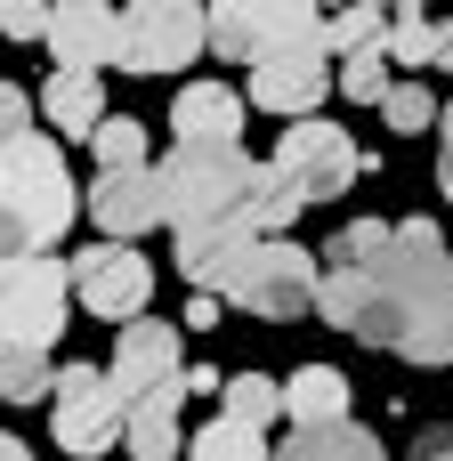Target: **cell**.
Returning <instances> with one entry per match:
<instances>
[{
  "instance_id": "cell-2",
  "label": "cell",
  "mask_w": 453,
  "mask_h": 461,
  "mask_svg": "<svg viewBox=\"0 0 453 461\" xmlns=\"http://www.w3.org/2000/svg\"><path fill=\"white\" fill-rule=\"evenodd\" d=\"M316 284H324V259L292 235H251L235 243L219 267H211V300L219 308H243V316H267V324H300L316 316Z\"/></svg>"
},
{
  "instance_id": "cell-27",
  "label": "cell",
  "mask_w": 453,
  "mask_h": 461,
  "mask_svg": "<svg viewBox=\"0 0 453 461\" xmlns=\"http://www.w3.org/2000/svg\"><path fill=\"white\" fill-rule=\"evenodd\" d=\"M381 122H389V130H405V138H413V130H430V122H438V97H430V81H389V97H381Z\"/></svg>"
},
{
  "instance_id": "cell-7",
  "label": "cell",
  "mask_w": 453,
  "mask_h": 461,
  "mask_svg": "<svg viewBox=\"0 0 453 461\" xmlns=\"http://www.w3.org/2000/svg\"><path fill=\"white\" fill-rule=\"evenodd\" d=\"M203 57V0H130L113 24L122 73H186Z\"/></svg>"
},
{
  "instance_id": "cell-22",
  "label": "cell",
  "mask_w": 453,
  "mask_h": 461,
  "mask_svg": "<svg viewBox=\"0 0 453 461\" xmlns=\"http://www.w3.org/2000/svg\"><path fill=\"white\" fill-rule=\"evenodd\" d=\"M430 41H438V24H430L421 8H389V32H381V57H389L397 73H430Z\"/></svg>"
},
{
  "instance_id": "cell-3",
  "label": "cell",
  "mask_w": 453,
  "mask_h": 461,
  "mask_svg": "<svg viewBox=\"0 0 453 461\" xmlns=\"http://www.w3.org/2000/svg\"><path fill=\"white\" fill-rule=\"evenodd\" d=\"M73 211H81V186H73V170H65V146H57L49 130L8 138V146H0V219H8L32 251H49V243H65Z\"/></svg>"
},
{
  "instance_id": "cell-15",
  "label": "cell",
  "mask_w": 453,
  "mask_h": 461,
  "mask_svg": "<svg viewBox=\"0 0 453 461\" xmlns=\"http://www.w3.org/2000/svg\"><path fill=\"white\" fill-rule=\"evenodd\" d=\"M243 89H227V81H186L178 97H170V130H178V146H243Z\"/></svg>"
},
{
  "instance_id": "cell-20",
  "label": "cell",
  "mask_w": 453,
  "mask_h": 461,
  "mask_svg": "<svg viewBox=\"0 0 453 461\" xmlns=\"http://www.w3.org/2000/svg\"><path fill=\"white\" fill-rule=\"evenodd\" d=\"M267 429H251V421H235V413H219V421H203L195 429V454L186 461H267Z\"/></svg>"
},
{
  "instance_id": "cell-26",
  "label": "cell",
  "mask_w": 453,
  "mask_h": 461,
  "mask_svg": "<svg viewBox=\"0 0 453 461\" xmlns=\"http://www.w3.org/2000/svg\"><path fill=\"white\" fill-rule=\"evenodd\" d=\"M89 146H97V162H105V170H138V162H146V122H130V113H105Z\"/></svg>"
},
{
  "instance_id": "cell-11",
  "label": "cell",
  "mask_w": 453,
  "mask_h": 461,
  "mask_svg": "<svg viewBox=\"0 0 453 461\" xmlns=\"http://www.w3.org/2000/svg\"><path fill=\"white\" fill-rule=\"evenodd\" d=\"M81 211L105 227V243H138V235H154V227H170V211H162V178L138 162V170H97V186L81 194Z\"/></svg>"
},
{
  "instance_id": "cell-33",
  "label": "cell",
  "mask_w": 453,
  "mask_h": 461,
  "mask_svg": "<svg viewBox=\"0 0 453 461\" xmlns=\"http://www.w3.org/2000/svg\"><path fill=\"white\" fill-rule=\"evenodd\" d=\"M211 389H227V373H219V365H195V373H186V397H211Z\"/></svg>"
},
{
  "instance_id": "cell-34",
  "label": "cell",
  "mask_w": 453,
  "mask_h": 461,
  "mask_svg": "<svg viewBox=\"0 0 453 461\" xmlns=\"http://www.w3.org/2000/svg\"><path fill=\"white\" fill-rule=\"evenodd\" d=\"M430 65H438V73H453V16L438 24V41H430Z\"/></svg>"
},
{
  "instance_id": "cell-29",
  "label": "cell",
  "mask_w": 453,
  "mask_h": 461,
  "mask_svg": "<svg viewBox=\"0 0 453 461\" xmlns=\"http://www.w3.org/2000/svg\"><path fill=\"white\" fill-rule=\"evenodd\" d=\"M32 113H41V105H32L16 81H0V146H8V138H24V130H32Z\"/></svg>"
},
{
  "instance_id": "cell-30",
  "label": "cell",
  "mask_w": 453,
  "mask_h": 461,
  "mask_svg": "<svg viewBox=\"0 0 453 461\" xmlns=\"http://www.w3.org/2000/svg\"><path fill=\"white\" fill-rule=\"evenodd\" d=\"M413 461H453V421H430V429L413 438Z\"/></svg>"
},
{
  "instance_id": "cell-28",
  "label": "cell",
  "mask_w": 453,
  "mask_h": 461,
  "mask_svg": "<svg viewBox=\"0 0 453 461\" xmlns=\"http://www.w3.org/2000/svg\"><path fill=\"white\" fill-rule=\"evenodd\" d=\"M49 16H57V0H0V32L8 41H49Z\"/></svg>"
},
{
  "instance_id": "cell-19",
  "label": "cell",
  "mask_w": 453,
  "mask_h": 461,
  "mask_svg": "<svg viewBox=\"0 0 453 461\" xmlns=\"http://www.w3.org/2000/svg\"><path fill=\"white\" fill-rule=\"evenodd\" d=\"M267 461H389V446L365 421H324V429H292Z\"/></svg>"
},
{
  "instance_id": "cell-37",
  "label": "cell",
  "mask_w": 453,
  "mask_h": 461,
  "mask_svg": "<svg viewBox=\"0 0 453 461\" xmlns=\"http://www.w3.org/2000/svg\"><path fill=\"white\" fill-rule=\"evenodd\" d=\"M413 8H421V0H413Z\"/></svg>"
},
{
  "instance_id": "cell-35",
  "label": "cell",
  "mask_w": 453,
  "mask_h": 461,
  "mask_svg": "<svg viewBox=\"0 0 453 461\" xmlns=\"http://www.w3.org/2000/svg\"><path fill=\"white\" fill-rule=\"evenodd\" d=\"M0 461H32V446L24 438H0Z\"/></svg>"
},
{
  "instance_id": "cell-21",
  "label": "cell",
  "mask_w": 453,
  "mask_h": 461,
  "mask_svg": "<svg viewBox=\"0 0 453 461\" xmlns=\"http://www.w3.org/2000/svg\"><path fill=\"white\" fill-rule=\"evenodd\" d=\"M219 413H235V421L267 429V421H284V381H267V373H227V389H219Z\"/></svg>"
},
{
  "instance_id": "cell-12",
  "label": "cell",
  "mask_w": 453,
  "mask_h": 461,
  "mask_svg": "<svg viewBox=\"0 0 453 461\" xmlns=\"http://www.w3.org/2000/svg\"><path fill=\"white\" fill-rule=\"evenodd\" d=\"M316 308H324V324L349 332L357 348H397V308H389V292H381L365 267H324Z\"/></svg>"
},
{
  "instance_id": "cell-16",
  "label": "cell",
  "mask_w": 453,
  "mask_h": 461,
  "mask_svg": "<svg viewBox=\"0 0 453 461\" xmlns=\"http://www.w3.org/2000/svg\"><path fill=\"white\" fill-rule=\"evenodd\" d=\"M178 405H186V373L146 389V397H130V413H122L130 461H178Z\"/></svg>"
},
{
  "instance_id": "cell-10",
  "label": "cell",
  "mask_w": 453,
  "mask_h": 461,
  "mask_svg": "<svg viewBox=\"0 0 453 461\" xmlns=\"http://www.w3.org/2000/svg\"><path fill=\"white\" fill-rule=\"evenodd\" d=\"M324 89H332V57H324V32H316V41H292V49L259 57V65H251L243 105L284 113V122H308V113L324 105Z\"/></svg>"
},
{
  "instance_id": "cell-23",
  "label": "cell",
  "mask_w": 453,
  "mask_h": 461,
  "mask_svg": "<svg viewBox=\"0 0 453 461\" xmlns=\"http://www.w3.org/2000/svg\"><path fill=\"white\" fill-rule=\"evenodd\" d=\"M49 389H57L49 348H16V357H0V405H49Z\"/></svg>"
},
{
  "instance_id": "cell-36",
  "label": "cell",
  "mask_w": 453,
  "mask_h": 461,
  "mask_svg": "<svg viewBox=\"0 0 453 461\" xmlns=\"http://www.w3.org/2000/svg\"><path fill=\"white\" fill-rule=\"evenodd\" d=\"M357 8H381V16H389V8H413V0H357Z\"/></svg>"
},
{
  "instance_id": "cell-8",
  "label": "cell",
  "mask_w": 453,
  "mask_h": 461,
  "mask_svg": "<svg viewBox=\"0 0 453 461\" xmlns=\"http://www.w3.org/2000/svg\"><path fill=\"white\" fill-rule=\"evenodd\" d=\"M122 389L105 381V365H65L57 373V389H49V429H57V446L73 461H105L122 446Z\"/></svg>"
},
{
  "instance_id": "cell-32",
  "label": "cell",
  "mask_w": 453,
  "mask_h": 461,
  "mask_svg": "<svg viewBox=\"0 0 453 461\" xmlns=\"http://www.w3.org/2000/svg\"><path fill=\"white\" fill-rule=\"evenodd\" d=\"M219 324V300L211 292H186V332H211Z\"/></svg>"
},
{
  "instance_id": "cell-1",
  "label": "cell",
  "mask_w": 453,
  "mask_h": 461,
  "mask_svg": "<svg viewBox=\"0 0 453 461\" xmlns=\"http://www.w3.org/2000/svg\"><path fill=\"white\" fill-rule=\"evenodd\" d=\"M365 276L389 292L397 308V357L405 365H453V259H446V235L430 219H397L389 243L365 259Z\"/></svg>"
},
{
  "instance_id": "cell-9",
  "label": "cell",
  "mask_w": 453,
  "mask_h": 461,
  "mask_svg": "<svg viewBox=\"0 0 453 461\" xmlns=\"http://www.w3.org/2000/svg\"><path fill=\"white\" fill-rule=\"evenodd\" d=\"M65 276H73V300L105 324H138L154 300V267L138 243H89L81 259H65Z\"/></svg>"
},
{
  "instance_id": "cell-4",
  "label": "cell",
  "mask_w": 453,
  "mask_h": 461,
  "mask_svg": "<svg viewBox=\"0 0 453 461\" xmlns=\"http://www.w3.org/2000/svg\"><path fill=\"white\" fill-rule=\"evenodd\" d=\"M373 170V154L340 130V122H292L284 138H276V154H267V178L300 203V211H316V203H340L357 178Z\"/></svg>"
},
{
  "instance_id": "cell-31",
  "label": "cell",
  "mask_w": 453,
  "mask_h": 461,
  "mask_svg": "<svg viewBox=\"0 0 453 461\" xmlns=\"http://www.w3.org/2000/svg\"><path fill=\"white\" fill-rule=\"evenodd\" d=\"M438 130H446V146H438V194L453 203V105H438Z\"/></svg>"
},
{
  "instance_id": "cell-13",
  "label": "cell",
  "mask_w": 453,
  "mask_h": 461,
  "mask_svg": "<svg viewBox=\"0 0 453 461\" xmlns=\"http://www.w3.org/2000/svg\"><path fill=\"white\" fill-rule=\"evenodd\" d=\"M178 373H186V365H178V324L138 316V324L113 332V365H105V381L122 389V405L146 397V389H162V381H178Z\"/></svg>"
},
{
  "instance_id": "cell-24",
  "label": "cell",
  "mask_w": 453,
  "mask_h": 461,
  "mask_svg": "<svg viewBox=\"0 0 453 461\" xmlns=\"http://www.w3.org/2000/svg\"><path fill=\"white\" fill-rule=\"evenodd\" d=\"M381 32H389V16H381V8H357V0H340V8L324 16V57H357V49H381Z\"/></svg>"
},
{
  "instance_id": "cell-17",
  "label": "cell",
  "mask_w": 453,
  "mask_h": 461,
  "mask_svg": "<svg viewBox=\"0 0 453 461\" xmlns=\"http://www.w3.org/2000/svg\"><path fill=\"white\" fill-rule=\"evenodd\" d=\"M41 122H49L65 146H73V138L89 146L97 122H105V73H49V81H41Z\"/></svg>"
},
{
  "instance_id": "cell-18",
  "label": "cell",
  "mask_w": 453,
  "mask_h": 461,
  "mask_svg": "<svg viewBox=\"0 0 453 461\" xmlns=\"http://www.w3.org/2000/svg\"><path fill=\"white\" fill-rule=\"evenodd\" d=\"M349 373L340 365H300L292 381H284V413H292V429H324V421H349Z\"/></svg>"
},
{
  "instance_id": "cell-25",
  "label": "cell",
  "mask_w": 453,
  "mask_h": 461,
  "mask_svg": "<svg viewBox=\"0 0 453 461\" xmlns=\"http://www.w3.org/2000/svg\"><path fill=\"white\" fill-rule=\"evenodd\" d=\"M332 89H340V97H357V105H381V97H389V57H381V49L332 57Z\"/></svg>"
},
{
  "instance_id": "cell-14",
  "label": "cell",
  "mask_w": 453,
  "mask_h": 461,
  "mask_svg": "<svg viewBox=\"0 0 453 461\" xmlns=\"http://www.w3.org/2000/svg\"><path fill=\"white\" fill-rule=\"evenodd\" d=\"M113 24H122L113 0H57L41 49L57 57V73H105L113 65Z\"/></svg>"
},
{
  "instance_id": "cell-5",
  "label": "cell",
  "mask_w": 453,
  "mask_h": 461,
  "mask_svg": "<svg viewBox=\"0 0 453 461\" xmlns=\"http://www.w3.org/2000/svg\"><path fill=\"white\" fill-rule=\"evenodd\" d=\"M316 32H324V0H203V49L227 65H259Z\"/></svg>"
},
{
  "instance_id": "cell-6",
  "label": "cell",
  "mask_w": 453,
  "mask_h": 461,
  "mask_svg": "<svg viewBox=\"0 0 453 461\" xmlns=\"http://www.w3.org/2000/svg\"><path fill=\"white\" fill-rule=\"evenodd\" d=\"M65 300H73V276H65L57 251L8 259V267H0V357H16V348H57Z\"/></svg>"
}]
</instances>
